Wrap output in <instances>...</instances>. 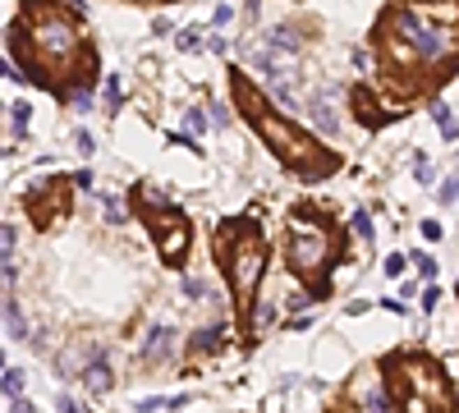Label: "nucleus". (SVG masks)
<instances>
[{"label": "nucleus", "instance_id": "6", "mask_svg": "<svg viewBox=\"0 0 459 413\" xmlns=\"http://www.w3.org/2000/svg\"><path fill=\"white\" fill-rule=\"evenodd\" d=\"M395 381H409V391L423 395V400H427V404H437V409H450V404H455V395H450L446 377H441L432 363H423V359H405L400 368H395ZM400 391H405V386H400Z\"/></svg>", "mask_w": 459, "mask_h": 413}, {"label": "nucleus", "instance_id": "31", "mask_svg": "<svg viewBox=\"0 0 459 413\" xmlns=\"http://www.w3.org/2000/svg\"><path fill=\"white\" fill-rule=\"evenodd\" d=\"M230 19H234V10H230V5H220V10H216V28H225Z\"/></svg>", "mask_w": 459, "mask_h": 413}, {"label": "nucleus", "instance_id": "23", "mask_svg": "<svg viewBox=\"0 0 459 413\" xmlns=\"http://www.w3.org/2000/svg\"><path fill=\"white\" fill-rule=\"evenodd\" d=\"M10 120H14V133H23V129H28V101H19V106L10 110Z\"/></svg>", "mask_w": 459, "mask_h": 413}, {"label": "nucleus", "instance_id": "10", "mask_svg": "<svg viewBox=\"0 0 459 413\" xmlns=\"http://www.w3.org/2000/svg\"><path fill=\"white\" fill-rule=\"evenodd\" d=\"M83 386H88L92 395H106L110 391V368H106V363H92V368L83 372Z\"/></svg>", "mask_w": 459, "mask_h": 413}, {"label": "nucleus", "instance_id": "9", "mask_svg": "<svg viewBox=\"0 0 459 413\" xmlns=\"http://www.w3.org/2000/svg\"><path fill=\"white\" fill-rule=\"evenodd\" d=\"M414 10H423L437 23H459V0H414Z\"/></svg>", "mask_w": 459, "mask_h": 413}, {"label": "nucleus", "instance_id": "11", "mask_svg": "<svg viewBox=\"0 0 459 413\" xmlns=\"http://www.w3.org/2000/svg\"><path fill=\"white\" fill-rule=\"evenodd\" d=\"M161 349H170V331H165V326H152V331H147L142 354H147V359H161Z\"/></svg>", "mask_w": 459, "mask_h": 413}, {"label": "nucleus", "instance_id": "7", "mask_svg": "<svg viewBox=\"0 0 459 413\" xmlns=\"http://www.w3.org/2000/svg\"><path fill=\"white\" fill-rule=\"evenodd\" d=\"M336 92H317L308 101V120L317 124V133H340V110H336Z\"/></svg>", "mask_w": 459, "mask_h": 413}, {"label": "nucleus", "instance_id": "3", "mask_svg": "<svg viewBox=\"0 0 459 413\" xmlns=\"http://www.w3.org/2000/svg\"><path fill=\"white\" fill-rule=\"evenodd\" d=\"M28 42L46 60H69L78 51V23L51 10V5H28Z\"/></svg>", "mask_w": 459, "mask_h": 413}, {"label": "nucleus", "instance_id": "22", "mask_svg": "<svg viewBox=\"0 0 459 413\" xmlns=\"http://www.w3.org/2000/svg\"><path fill=\"white\" fill-rule=\"evenodd\" d=\"M271 317H276V308L262 303V308H257V317H253V331H266V326H271Z\"/></svg>", "mask_w": 459, "mask_h": 413}, {"label": "nucleus", "instance_id": "26", "mask_svg": "<svg viewBox=\"0 0 459 413\" xmlns=\"http://www.w3.org/2000/svg\"><path fill=\"white\" fill-rule=\"evenodd\" d=\"M455 197H459V174H455V179H446V184H441V202H455Z\"/></svg>", "mask_w": 459, "mask_h": 413}, {"label": "nucleus", "instance_id": "15", "mask_svg": "<svg viewBox=\"0 0 459 413\" xmlns=\"http://www.w3.org/2000/svg\"><path fill=\"white\" fill-rule=\"evenodd\" d=\"M216 345H220V326H211V331H197V336H193V354H211Z\"/></svg>", "mask_w": 459, "mask_h": 413}, {"label": "nucleus", "instance_id": "20", "mask_svg": "<svg viewBox=\"0 0 459 413\" xmlns=\"http://www.w3.org/2000/svg\"><path fill=\"white\" fill-rule=\"evenodd\" d=\"M184 129L188 133H207V115H202V110H188V115H184Z\"/></svg>", "mask_w": 459, "mask_h": 413}, {"label": "nucleus", "instance_id": "4", "mask_svg": "<svg viewBox=\"0 0 459 413\" xmlns=\"http://www.w3.org/2000/svg\"><path fill=\"white\" fill-rule=\"evenodd\" d=\"M225 271H230V290H234L239 308H248L253 294H257V280L266 271V248L253 230H239V243L225 248Z\"/></svg>", "mask_w": 459, "mask_h": 413}, {"label": "nucleus", "instance_id": "25", "mask_svg": "<svg viewBox=\"0 0 459 413\" xmlns=\"http://www.w3.org/2000/svg\"><path fill=\"white\" fill-rule=\"evenodd\" d=\"M197 42H202V28H188V33H179V46H184V51H193Z\"/></svg>", "mask_w": 459, "mask_h": 413}, {"label": "nucleus", "instance_id": "21", "mask_svg": "<svg viewBox=\"0 0 459 413\" xmlns=\"http://www.w3.org/2000/svg\"><path fill=\"white\" fill-rule=\"evenodd\" d=\"M19 391H23V372H5V395H10V400H19Z\"/></svg>", "mask_w": 459, "mask_h": 413}, {"label": "nucleus", "instance_id": "12", "mask_svg": "<svg viewBox=\"0 0 459 413\" xmlns=\"http://www.w3.org/2000/svg\"><path fill=\"white\" fill-rule=\"evenodd\" d=\"M5 331H10V340H23V336H28V322H23L19 303H5Z\"/></svg>", "mask_w": 459, "mask_h": 413}, {"label": "nucleus", "instance_id": "14", "mask_svg": "<svg viewBox=\"0 0 459 413\" xmlns=\"http://www.w3.org/2000/svg\"><path fill=\"white\" fill-rule=\"evenodd\" d=\"M432 120L446 129V138H459V124L450 120V106H446V101H432Z\"/></svg>", "mask_w": 459, "mask_h": 413}, {"label": "nucleus", "instance_id": "18", "mask_svg": "<svg viewBox=\"0 0 459 413\" xmlns=\"http://www.w3.org/2000/svg\"><path fill=\"white\" fill-rule=\"evenodd\" d=\"M414 174H418V184H432V179H437V170H432L427 156H414Z\"/></svg>", "mask_w": 459, "mask_h": 413}, {"label": "nucleus", "instance_id": "32", "mask_svg": "<svg viewBox=\"0 0 459 413\" xmlns=\"http://www.w3.org/2000/svg\"><path fill=\"white\" fill-rule=\"evenodd\" d=\"M14 413H33V409H28V400H14Z\"/></svg>", "mask_w": 459, "mask_h": 413}, {"label": "nucleus", "instance_id": "1", "mask_svg": "<svg viewBox=\"0 0 459 413\" xmlns=\"http://www.w3.org/2000/svg\"><path fill=\"white\" fill-rule=\"evenodd\" d=\"M391 37L414 46L423 65H446L450 55L459 51V23H437V19H427L423 10H414V5L391 14Z\"/></svg>", "mask_w": 459, "mask_h": 413}, {"label": "nucleus", "instance_id": "8", "mask_svg": "<svg viewBox=\"0 0 459 413\" xmlns=\"http://www.w3.org/2000/svg\"><path fill=\"white\" fill-rule=\"evenodd\" d=\"M156 230H161V257L165 262H179V257H184V248H188V225H184V220H170V230H165V225H156Z\"/></svg>", "mask_w": 459, "mask_h": 413}, {"label": "nucleus", "instance_id": "13", "mask_svg": "<svg viewBox=\"0 0 459 413\" xmlns=\"http://www.w3.org/2000/svg\"><path fill=\"white\" fill-rule=\"evenodd\" d=\"M363 404H368V413H391V395H386L382 386H368V391H363Z\"/></svg>", "mask_w": 459, "mask_h": 413}, {"label": "nucleus", "instance_id": "19", "mask_svg": "<svg viewBox=\"0 0 459 413\" xmlns=\"http://www.w3.org/2000/svg\"><path fill=\"white\" fill-rule=\"evenodd\" d=\"M349 225H354V234H359V239H372V220H368V211H354Z\"/></svg>", "mask_w": 459, "mask_h": 413}, {"label": "nucleus", "instance_id": "24", "mask_svg": "<svg viewBox=\"0 0 459 413\" xmlns=\"http://www.w3.org/2000/svg\"><path fill=\"white\" fill-rule=\"evenodd\" d=\"M418 276H423V280H432V276H437V262H432V257H423V253H418Z\"/></svg>", "mask_w": 459, "mask_h": 413}, {"label": "nucleus", "instance_id": "2", "mask_svg": "<svg viewBox=\"0 0 459 413\" xmlns=\"http://www.w3.org/2000/svg\"><path fill=\"white\" fill-rule=\"evenodd\" d=\"M262 138H266V147H271L276 156H280L289 170H299V174H326V156L317 152V142L308 138V133H299L294 124H285V120H271V115H262Z\"/></svg>", "mask_w": 459, "mask_h": 413}, {"label": "nucleus", "instance_id": "16", "mask_svg": "<svg viewBox=\"0 0 459 413\" xmlns=\"http://www.w3.org/2000/svg\"><path fill=\"white\" fill-rule=\"evenodd\" d=\"M106 220L110 225H124V220H129V211H124L120 197H106Z\"/></svg>", "mask_w": 459, "mask_h": 413}, {"label": "nucleus", "instance_id": "5", "mask_svg": "<svg viewBox=\"0 0 459 413\" xmlns=\"http://www.w3.org/2000/svg\"><path fill=\"white\" fill-rule=\"evenodd\" d=\"M331 262V239L322 225H308V216H294L289 225V266L299 276H317Z\"/></svg>", "mask_w": 459, "mask_h": 413}, {"label": "nucleus", "instance_id": "17", "mask_svg": "<svg viewBox=\"0 0 459 413\" xmlns=\"http://www.w3.org/2000/svg\"><path fill=\"white\" fill-rule=\"evenodd\" d=\"M400 395H405V413H432V404L423 395H414V391H400Z\"/></svg>", "mask_w": 459, "mask_h": 413}, {"label": "nucleus", "instance_id": "29", "mask_svg": "<svg viewBox=\"0 0 459 413\" xmlns=\"http://www.w3.org/2000/svg\"><path fill=\"white\" fill-rule=\"evenodd\" d=\"M184 294H188V299H207V285H197V280H184Z\"/></svg>", "mask_w": 459, "mask_h": 413}, {"label": "nucleus", "instance_id": "27", "mask_svg": "<svg viewBox=\"0 0 459 413\" xmlns=\"http://www.w3.org/2000/svg\"><path fill=\"white\" fill-rule=\"evenodd\" d=\"M106 106H110V110L120 106V83H115V78H110V83H106Z\"/></svg>", "mask_w": 459, "mask_h": 413}, {"label": "nucleus", "instance_id": "28", "mask_svg": "<svg viewBox=\"0 0 459 413\" xmlns=\"http://www.w3.org/2000/svg\"><path fill=\"white\" fill-rule=\"evenodd\" d=\"M405 271V257H400V253H391V257H386V276H400Z\"/></svg>", "mask_w": 459, "mask_h": 413}, {"label": "nucleus", "instance_id": "30", "mask_svg": "<svg viewBox=\"0 0 459 413\" xmlns=\"http://www.w3.org/2000/svg\"><path fill=\"white\" fill-rule=\"evenodd\" d=\"M55 404H60V413H83L74 400H69V395H55Z\"/></svg>", "mask_w": 459, "mask_h": 413}]
</instances>
